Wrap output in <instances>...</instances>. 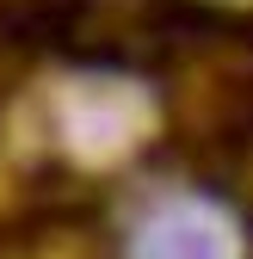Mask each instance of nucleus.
<instances>
[{
  "label": "nucleus",
  "mask_w": 253,
  "mask_h": 259,
  "mask_svg": "<svg viewBox=\"0 0 253 259\" xmlns=\"http://www.w3.org/2000/svg\"><path fill=\"white\" fill-rule=\"evenodd\" d=\"M130 259H241V235L216 204L173 198V204H154L142 216Z\"/></svg>",
  "instance_id": "2"
},
{
  "label": "nucleus",
  "mask_w": 253,
  "mask_h": 259,
  "mask_svg": "<svg viewBox=\"0 0 253 259\" xmlns=\"http://www.w3.org/2000/svg\"><path fill=\"white\" fill-rule=\"evenodd\" d=\"M148 123V99L130 80H74L62 93V142L80 160H111L123 154Z\"/></svg>",
  "instance_id": "1"
}]
</instances>
